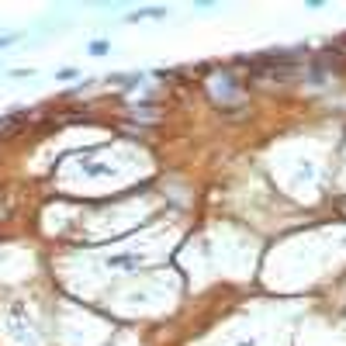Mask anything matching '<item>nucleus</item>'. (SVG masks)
Wrapping results in <instances>:
<instances>
[{"instance_id":"nucleus-1","label":"nucleus","mask_w":346,"mask_h":346,"mask_svg":"<svg viewBox=\"0 0 346 346\" xmlns=\"http://www.w3.org/2000/svg\"><path fill=\"white\" fill-rule=\"evenodd\" d=\"M21 121H24V115H14V118H4V121H0V135H11V128H18Z\"/></svg>"},{"instance_id":"nucleus-2","label":"nucleus","mask_w":346,"mask_h":346,"mask_svg":"<svg viewBox=\"0 0 346 346\" xmlns=\"http://www.w3.org/2000/svg\"><path fill=\"white\" fill-rule=\"evenodd\" d=\"M90 52H94V56H104V52H108V45H104V42H94V45H90Z\"/></svg>"}]
</instances>
